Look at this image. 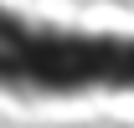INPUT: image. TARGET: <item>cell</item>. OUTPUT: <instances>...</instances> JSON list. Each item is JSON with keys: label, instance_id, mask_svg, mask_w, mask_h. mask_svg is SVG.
I'll use <instances>...</instances> for the list:
<instances>
[{"label": "cell", "instance_id": "6da1fadb", "mask_svg": "<svg viewBox=\"0 0 134 128\" xmlns=\"http://www.w3.org/2000/svg\"><path fill=\"white\" fill-rule=\"evenodd\" d=\"M0 97L21 108L134 103V21H72L0 0Z\"/></svg>", "mask_w": 134, "mask_h": 128}]
</instances>
